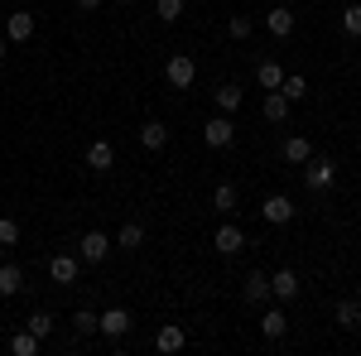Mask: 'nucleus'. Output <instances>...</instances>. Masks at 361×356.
<instances>
[{"instance_id": "obj_1", "label": "nucleus", "mask_w": 361, "mask_h": 356, "mask_svg": "<svg viewBox=\"0 0 361 356\" xmlns=\"http://www.w3.org/2000/svg\"><path fill=\"white\" fill-rule=\"evenodd\" d=\"M106 255H111V236H106V231H82V241H78V260L102 265Z\"/></svg>"}, {"instance_id": "obj_2", "label": "nucleus", "mask_w": 361, "mask_h": 356, "mask_svg": "<svg viewBox=\"0 0 361 356\" xmlns=\"http://www.w3.org/2000/svg\"><path fill=\"white\" fill-rule=\"evenodd\" d=\"M164 78H169V87H193V78H197V63L188 54H173L164 63Z\"/></svg>"}, {"instance_id": "obj_3", "label": "nucleus", "mask_w": 361, "mask_h": 356, "mask_svg": "<svg viewBox=\"0 0 361 356\" xmlns=\"http://www.w3.org/2000/svg\"><path fill=\"white\" fill-rule=\"evenodd\" d=\"M294 212H299V207H294V202H289L284 192L265 197V207H260V217L270 221V226H289V221H294Z\"/></svg>"}, {"instance_id": "obj_4", "label": "nucleus", "mask_w": 361, "mask_h": 356, "mask_svg": "<svg viewBox=\"0 0 361 356\" xmlns=\"http://www.w3.org/2000/svg\"><path fill=\"white\" fill-rule=\"evenodd\" d=\"M333 178H337L333 159H318V154L308 159V168H304V183H308V188H333Z\"/></svg>"}, {"instance_id": "obj_5", "label": "nucleus", "mask_w": 361, "mask_h": 356, "mask_svg": "<svg viewBox=\"0 0 361 356\" xmlns=\"http://www.w3.org/2000/svg\"><path fill=\"white\" fill-rule=\"evenodd\" d=\"M202 140H207V145H212V149H226V145H231V140H236V125H231V121H226V116H212V121H207V125H202Z\"/></svg>"}, {"instance_id": "obj_6", "label": "nucleus", "mask_w": 361, "mask_h": 356, "mask_svg": "<svg viewBox=\"0 0 361 356\" xmlns=\"http://www.w3.org/2000/svg\"><path fill=\"white\" fill-rule=\"evenodd\" d=\"M97 332H106V337H126L130 332V313L126 308H106V313H97Z\"/></svg>"}, {"instance_id": "obj_7", "label": "nucleus", "mask_w": 361, "mask_h": 356, "mask_svg": "<svg viewBox=\"0 0 361 356\" xmlns=\"http://www.w3.org/2000/svg\"><path fill=\"white\" fill-rule=\"evenodd\" d=\"M183 342H188V332L178 328V323H164V328L154 332V352H164V356L183 352Z\"/></svg>"}, {"instance_id": "obj_8", "label": "nucleus", "mask_w": 361, "mask_h": 356, "mask_svg": "<svg viewBox=\"0 0 361 356\" xmlns=\"http://www.w3.org/2000/svg\"><path fill=\"white\" fill-rule=\"evenodd\" d=\"M241 294H246V303H270V274L250 270L246 279H241Z\"/></svg>"}, {"instance_id": "obj_9", "label": "nucleus", "mask_w": 361, "mask_h": 356, "mask_svg": "<svg viewBox=\"0 0 361 356\" xmlns=\"http://www.w3.org/2000/svg\"><path fill=\"white\" fill-rule=\"evenodd\" d=\"M270 299H299V274L294 270H275L270 274Z\"/></svg>"}, {"instance_id": "obj_10", "label": "nucleus", "mask_w": 361, "mask_h": 356, "mask_svg": "<svg viewBox=\"0 0 361 356\" xmlns=\"http://www.w3.org/2000/svg\"><path fill=\"white\" fill-rule=\"evenodd\" d=\"M212 246L222 250V255H236V250H246V236H241V226H236V221H226V226H217Z\"/></svg>"}, {"instance_id": "obj_11", "label": "nucleus", "mask_w": 361, "mask_h": 356, "mask_svg": "<svg viewBox=\"0 0 361 356\" xmlns=\"http://www.w3.org/2000/svg\"><path fill=\"white\" fill-rule=\"evenodd\" d=\"M111 164H116V149L106 140H92V145H87V168H92V173H106Z\"/></svg>"}, {"instance_id": "obj_12", "label": "nucleus", "mask_w": 361, "mask_h": 356, "mask_svg": "<svg viewBox=\"0 0 361 356\" xmlns=\"http://www.w3.org/2000/svg\"><path fill=\"white\" fill-rule=\"evenodd\" d=\"M5 39H15V44L34 39V15H29V10H15V15L5 20Z\"/></svg>"}, {"instance_id": "obj_13", "label": "nucleus", "mask_w": 361, "mask_h": 356, "mask_svg": "<svg viewBox=\"0 0 361 356\" xmlns=\"http://www.w3.org/2000/svg\"><path fill=\"white\" fill-rule=\"evenodd\" d=\"M265 29H270L275 39H289V34H294V10H284V5H275V10L265 15Z\"/></svg>"}, {"instance_id": "obj_14", "label": "nucleus", "mask_w": 361, "mask_h": 356, "mask_svg": "<svg viewBox=\"0 0 361 356\" xmlns=\"http://www.w3.org/2000/svg\"><path fill=\"white\" fill-rule=\"evenodd\" d=\"M212 102H217V111H222V116H231V111H241V102H246V97H241V87H236V82H222L217 92H212Z\"/></svg>"}, {"instance_id": "obj_15", "label": "nucleus", "mask_w": 361, "mask_h": 356, "mask_svg": "<svg viewBox=\"0 0 361 356\" xmlns=\"http://www.w3.org/2000/svg\"><path fill=\"white\" fill-rule=\"evenodd\" d=\"M279 154H284V164H308V159H313V145H308L304 135H289Z\"/></svg>"}, {"instance_id": "obj_16", "label": "nucleus", "mask_w": 361, "mask_h": 356, "mask_svg": "<svg viewBox=\"0 0 361 356\" xmlns=\"http://www.w3.org/2000/svg\"><path fill=\"white\" fill-rule=\"evenodd\" d=\"M255 82L265 87V92H279V82H284V68H279L275 58H265V63H255Z\"/></svg>"}, {"instance_id": "obj_17", "label": "nucleus", "mask_w": 361, "mask_h": 356, "mask_svg": "<svg viewBox=\"0 0 361 356\" xmlns=\"http://www.w3.org/2000/svg\"><path fill=\"white\" fill-rule=\"evenodd\" d=\"M140 145H145V149H164L169 145V125L164 121H145V125H140Z\"/></svg>"}, {"instance_id": "obj_18", "label": "nucleus", "mask_w": 361, "mask_h": 356, "mask_svg": "<svg viewBox=\"0 0 361 356\" xmlns=\"http://www.w3.org/2000/svg\"><path fill=\"white\" fill-rule=\"evenodd\" d=\"M49 274H54V284H73L78 279V255H54L49 260Z\"/></svg>"}, {"instance_id": "obj_19", "label": "nucleus", "mask_w": 361, "mask_h": 356, "mask_svg": "<svg viewBox=\"0 0 361 356\" xmlns=\"http://www.w3.org/2000/svg\"><path fill=\"white\" fill-rule=\"evenodd\" d=\"M260 332H265V342H279V337L289 332V318H284L279 308H265V318H260Z\"/></svg>"}, {"instance_id": "obj_20", "label": "nucleus", "mask_w": 361, "mask_h": 356, "mask_svg": "<svg viewBox=\"0 0 361 356\" xmlns=\"http://www.w3.org/2000/svg\"><path fill=\"white\" fill-rule=\"evenodd\" d=\"M20 289H25V270L20 265H0V299H10Z\"/></svg>"}, {"instance_id": "obj_21", "label": "nucleus", "mask_w": 361, "mask_h": 356, "mask_svg": "<svg viewBox=\"0 0 361 356\" xmlns=\"http://www.w3.org/2000/svg\"><path fill=\"white\" fill-rule=\"evenodd\" d=\"M279 92H284V102L294 106V102H304V97H308V78H299V73H284Z\"/></svg>"}, {"instance_id": "obj_22", "label": "nucleus", "mask_w": 361, "mask_h": 356, "mask_svg": "<svg viewBox=\"0 0 361 356\" xmlns=\"http://www.w3.org/2000/svg\"><path fill=\"white\" fill-rule=\"evenodd\" d=\"M116 246L121 250H140L145 246V226H140V221H126V226L116 231Z\"/></svg>"}, {"instance_id": "obj_23", "label": "nucleus", "mask_w": 361, "mask_h": 356, "mask_svg": "<svg viewBox=\"0 0 361 356\" xmlns=\"http://www.w3.org/2000/svg\"><path fill=\"white\" fill-rule=\"evenodd\" d=\"M265 121H270V125L289 121V102H284V92H265Z\"/></svg>"}, {"instance_id": "obj_24", "label": "nucleus", "mask_w": 361, "mask_h": 356, "mask_svg": "<svg viewBox=\"0 0 361 356\" xmlns=\"http://www.w3.org/2000/svg\"><path fill=\"white\" fill-rule=\"evenodd\" d=\"M337 323L357 332V328H361V303H357V299H342V303H337Z\"/></svg>"}, {"instance_id": "obj_25", "label": "nucleus", "mask_w": 361, "mask_h": 356, "mask_svg": "<svg viewBox=\"0 0 361 356\" xmlns=\"http://www.w3.org/2000/svg\"><path fill=\"white\" fill-rule=\"evenodd\" d=\"M10 352H15V356H34V352H39V337H34V332H15V337H10Z\"/></svg>"}, {"instance_id": "obj_26", "label": "nucleus", "mask_w": 361, "mask_h": 356, "mask_svg": "<svg viewBox=\"0 0 361 356\" xmlns=\"http://www.w3.org/2000/svg\"><path fill=\"white\" fill-rule=\"evenodd\" d=\"M212 207H217V212H236V188H231V183H217V192H212Z\"/></svg>"}, {"instance_id": "obj_27", "label": "nucleus", "mask_w": 361, "mask_h": 356, "mask_svg": "<svg viewBox=\"0 0 361 356\" xmlns=\"http://www.w3.org/2000/svg\"><path fill=\"white\" fill-rule=\"evenodd\" d=\"M342 34L347 39H361V5H347L342 10Z\"/></svg>"}, {"instance_id": "obj_28", "label": "nucleus", "mask_w": 361, "mask_h": 356, "mask_svg": "<svg viewBox=\"0 0 361 356\" xmlns=\"http://www.w3.org/2000/svg\"><path fill=\"white\" fill-rule=\"evenodd\" d=\"M29 332H34V337H39V342H44V337H49V332H54V318H49V313H44V308H39V313H29V323H25Z\"/></svg>"}, {"instance_id": "obj_29", "label": "nucleus", "mask_w": 361, "mask_h": 356, "mask_svg": "<svg viewBox=\"0 0 361 356\" xmlns=\"http://www.w3.org/2000/svg\"><path fill=\"white\" fill-rule=\"evenodd\" d=\"M250 29H255V20H250V15H231V25H226V34H231V39L241 44V39H250Z\"/></svg>"}, {"instance_id": "obj_30", "label": "nucleus", "mask_w": 361, "mask_h": 356, "mask_svg": "<svg viewBox=\"0 0 361 356\" xmlns=\"http://www.w3.org/2000/svg\"><path fill=\"white\" fill-rule=\"evenodd\" d=\"M154 15H159L164 25H173V20L183 15V0H154Z\"/></svg>"}, {"instance_id": "obj_31", "label": "nucleus", "mask_w": 361, "mask_h": 356, "mask_svg": "<svg viewBox=\"0 0 361 356\" xmlns=\"http://www.w3.org/2000/svg\"><path fill=\"white\" fill-rule=\"evenodd\" d=\"M73 328H78V337H92V332H97V313H92V308H78Z\"/></svg>"}, {"instance_id": "obj_32", "label": "nucleus", "mask_w": 361, "mask_h": 356, "mask_svg": "<svg viewBox=\"0 0 361 356\" xmlns=\"http://www.w3.org/2000/svg\"><path fill=\"white\" fill-rule=\"evenodd\" d=\"M15 241H20V221L0 217V246H15Z\"/></svg>"}, {"instance_id": "obj_33", "label": "nucleus", "mask_w": 361, "mask_h": 356, "mask_svg": "<svg viewBox=\"0 0 361 356\" xmlns=\"http://www.w3.org/2000/svg\"><path fill=\"white\" fill-rule=\"evenodd\" d=\"M97 5H102V0H78V10H82V15H92Z\"/></svg>"}, {"instance_id": "obj_34", "label": "nucleus", "mask_w": 361, "mask_h": 356, "mask_svg": "<svg viewBox=\"0 0 361 356\" xmlns=\"http://www.w3.org/2000/svg\"><path fill=\"white\" fill-rule=\"evenodd\" d=\"M5 54H10V44H5V39H0V63H5Z\"/></svg>"}, {"instance_id": "obj_35", "label": "nucleus", "mask_w": 361, "mask_h": 356, "mask_svg": "<svg viewBox=\"0 0 361 356\" xmlns=\"http://www.w3.org/2000/svg\"><path fill=\"white\" fill-rule=\"evenodd\" d=\"M116 5H130V0H116Z\"/></svg>"}]
</instances>
